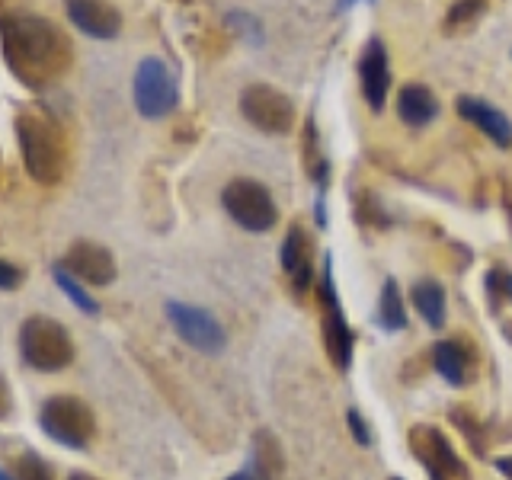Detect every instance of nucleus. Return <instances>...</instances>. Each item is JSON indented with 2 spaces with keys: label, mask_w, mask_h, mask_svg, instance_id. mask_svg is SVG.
Here are the masks:
<instances>
[{
  "label": "nucleus",
  "mask_w": 512,
  "mask_h": 480,
  "mask_svg": "<svg viewBox=\"0 0 512 480\" xmlns=\"http://www.w3.org/2000/svg\"><path fill=\"white\" fill-rule=\"evenodd\" d=\"M20 282H23V272L16 269L13 263L0 260V292H10V288H16Z\"/></svg>",
  "instance_id": "nucleus-27"
},
{
  "label": "nucleus",
  "mask_w": 512,
  "mask_h": 480,
  "mask_svg": "<svg viewBox=\"0 0 512 480\" xmlns=\"http://www.w3.org/2000/svg\"><path fill=\"white\" fill-rule=\"evenodd\" d=\"M0 55L7 71L26 90H48L71 71L74 45L68 32L39 13H4L0 16Z\"/></svg>",
  "instance_id": "nucleus-1"
},
{
  "label": "nucleus",
  "mask_w": 512,
  "mask_h": 480,
  "mask_svg": "<svg viewBox=\"0 0 512 480\" xmlns=\"http://www.w3.org/2000/svg\"><path fill=\"white\" fill-rule=\"evenodd\" d=\"M132 100L144 119H164L180 106V84L164 58H141L132 77Z\"/></svg>",
  "instance_id": "nucleus-5"
},
{
  "label": "nucleus",
  "mask_w": 512,
  "mask_h": 480,
  "mask_svg": "<svg viewBox=\"0 0 512 480\" xmlns=\"http://www.w3.org/2000/svg\"><path fill=\"white\" fill-rule=\"evenodd\" d=\"M0 480H13V477H10L7 471H0Z\"/></svg>",
  "instance_id": "nucleus-34"
},
{
  "label": "nucleus",
  "mask_w": 512,
  "mask_h": 480,
  "mask_svg": "<svg viewBox=\"0 0 512 480\" xmlns=\"http://www.w3.org/2000/svg\"><path fill=\"white\" fill-rule=\"evenodd\" d=\"M346 420H349L352 436H356L359 445H368V442H372V432H368V423L359 416V410H349V413H346Z\"/></svg>",
  "instance_id": "nucleus-28"
},
{
  "label": "nucleus",
  "mask_w": 512,
  "mask_h": 480,
  "mask_svg": "<svg viewBox=\"0 0 512 480\" xmlns=\"http://www.w3.org/2000/svg\"><path fill=\"white\" fill-rule=\"evenodd\" d=\"M378 320H381L384 330H404L407 327V308H404V298H400V288L394 279H388L381 288Z\"/></svg>",
  "instance_id": "nucleus-22"
},
{
  "label": "nucleus",
  "mask_w": 512,
  "mask_h": 480,
  "mask_svg": "<svg viewBox=\"0 0 512 480\" xmlns=\"http://www.w3.org/2000/svg\"><path fill=\"white\" fill-rule=\"evenodd\" d=\"M16 141H20L23 167L36 183L55 186L68 170V138L52 112L29 106L16 112Z\"/></svg>",
  "instance_id": "nucleus-2"
},
{
  "label": "nucleus",
  "mask_w": 512,
  "mask_h": 480,
  "mask_svg": "<svg viewBox=\"0 0 512 480\" xmlns=\"http://www.w3.org/2000/svg\"><path fill=\"white\" fill-rule=\"evenodd\" d=\"M439 96L432 93L426 84H416V80H410V84L400 87L397 93V116L404 125L410 128H426L439 119Z\"/></svg>",
  "instance_id": "nucleus-16"
},
{
  "label": "nucleus",
  "mask_w": 512,
  "mask_h": 480,
  "mask_svg": "<svg viewBox=\"0 0 512 480\" xmlns=\"http://www.w3.org/2000/svg\"><path fill=\"white\" fill-rule=\"evenodd\" d=\"M64 13L90 39L109 42L122 32V13L109 0H64Z\"/></svg>",
  "instance_id": "nucleus-12"
},
{
  "label": "nucleus",
  "mask_w": 512,
  "mask_h": 480,
  "mask_svg": "<svg viewBox=\"0 0 512 480\" xmlns=\"http://www.w3.org/2000/svg\"><path fill=\"white\" fill-rule=\"evenodd\" d=\"M391 480H404V477H391Z\"/></svg>",
  "instance_id": "nucleus-35"
},
{
  "label": "nucleus",
  "mask_w": 512,
  "mask_h": 480,
  "mask_svg": "<svg viewBox=\"0 0 512 480\" xmlns=\"http://www.w3.org/2000/svg\"><path fill=\"white\" fill-rule=\"evenodd\" d=\"M410 448L416 461L429 471V480H471L468 464L458 458L452 442H448L436 426H413Z\"/></svg>",
  "instance_id": "nucleus-8"
},
{
  "label": "nucleus",
  "mask_w": 512,
  "mask_h": 480,
  "mask_svg": "<svg viewBox=\"0 0 512 480\" xmlns=\"http://www.w3.org/2000/svg\"><path fill=\"white\" fill-rule=\"evenodd\" d=\"M20 356L36 372H61L74 359L71 333L52 317H29L20 327Z\"/></svg>",
  "instance_id": "nucleus-3"
},
{
  "label": "nucleus",
  "mask_w": 512,
  "mask_h": 480,
  "mask_svg": "<svg viewBox=\"0 0 512 480\" xmlns=\"http://www.w3.org/2000/svg\"><path fill=\"white\" fill-rule=\"evenodd\" d=\"M410 298L416 304V311L426 320L429 327H442L445 324V292L436 279H420L413 282L410 288Z\"/></svg>",
  "instance_id": "nucleus-19"
},
{
  "label": "nucleus",
  "mask_w": 512,
  "mask_h": 480,
  "mask_svg": "<svg viewBox=\"0 0 512 480\" xmlns=\"http://www.w3.org/2000/svg\"><path fill=\"white\" fill-rule=\"evenodd\" d=\"M487 292H490V308L496 311L503 301H512V272L496 266L487 272Z\"/></svg>",
  "instance_id": "nucleus-25"
},
{
  "label": "nucleus",
  "mask_w": 512,
  "mask_h": 480,
  "mask_svg": "<svg viewBox=\"0 0 512 480\" xmlns=\"http://www.w3.org/2000/svg\"><path fill=\"white\" fill-rule=\"evenodd\" d=\"M167 317H170L176 336H180L183 343H189L192 349L205 352V356H215V352H221L224 346H228L224 327L202 308H192V304H183V301H170Z\"/></svg>",
  "instance_id": "nucleus-10"
},
{
  "label": "nucleus",
  "mask_w": 512,
  "mask_h": 480,
  "mask_svg": "<svg viewBox=\"0 0 512 480\" xmlns=\"http://www.w3.org/2000/svg\"><path fill=\"white\" fill-rule=\"evenodd\" d=\"M16 480H55V474L36 452H26L16 464Z\"/></svg>",
  "instance_id": "nucleus-26"
},
{
  "label": "nucleus",
  "mask_w": 512,
  "mask_h": 480,
  "mask_svg": "<svg viewBox=\"0 0 512 480\" xmlns=\"http://www.w3.org/2000/svg\"><path fill=\"white\" fill-rule=\"evenodd\" d=\"M228 480H256V477H253V474H247V471H244V474H231V477H228Z\"/></svg>",
  "instance_id": "nucleus-32"
},
{
  "label": "nucleus",
  "mask_w": 512,
  "mask_h": 480,
  "mask_svg": "<svg viewBox=\"0 0 512 480\" xmlns=\"http://www.w3.org/2000/svg\"><path fill=\"white\" fill-rule=\"evenodd\" d=\"M311 237L301 224H292L282 240V269L288 276V285L295 288V295H304L314 285V253Z\"/></svg>",
  "instance_id": "nucleus-15"
},
{
  "label": "nucleus",
  "mask_w": 512,
  "mask_h": 480,
  "mask_svg": "<svg viewBox=\"0 0 512 480\" xmlns=\"http://www.w3.org/2000/svg\"><path fill=\"white\" fill-rule=\"evenodd\" d=\"M39 426L45 429L48 439H55L64 448H74V452H84L96 432L93 410L80 397L68 394L45 400L39 410Z\"/></svg>",
  "instance_id": "nucleus-6"
},
{
  "label": "nucleus",
  "mask_w": 512,
  "mask_h": 480,
  "mask_svg": "<svg viewBox=\"0 0 512 480\" xmlns=\"http://www.w3.org/2000/svg\"><path fill=\"white\" fill-rule=\"evenodd\" d=\"M320 311H324V346L327 356L336 368H349L352 362V330L346 324V314L340 308L333 288V269L330 260H324V272H320Z\"/></svg>",
  "instance_id": "nucleus-9"
},
{
  "label": "nucleus",
  "mask_w": 512,
  "mask_h": 480,
  "mask_svg": "<svg viewBox=\"0 0 512 480\" xmlns=\"http://www.w3.org/2000/svg\"><path fill=\"white\" fill-rule=\"evenodd\" d=\"M487 10H490V0H455L442 20V32L445 36H464V32L480 26Z\"/></svg>",
  "instance_id": "nucleus-20"
},
{
  "label": "nucleus",
  "mask_w": 512,
  "mask_h": 480,
  "mask_svg": "<svg viewBox=\"0 0 512 480\" xmlns=\"http://www.w3.org/2000/svg\"><path fill=\"white\" fill-rule=\"evenodd\" d=\"M240 112L263 135H288L295 128L292 96L272 84H250L240 93Z\"/></svg>",
  "instance_id": "nucleus-7"
},
{
  "label": "nucleus",
  "mask_w": 512,
  "mask_h": 480,
  "mask_svg": "<svg viewBox=\"0 0 512 480\" xmlns=\"http://www.w3.org/2000/svg\"><path fill=\"white\" fill-rule=\"evenodd\" d=\"M359 87H362V100L368 103L372 112H381L388 106V93H391V58H388V45L381 39H368L365 48L359 52Z\"/></svg>",
  "instance_id": "nucleus-11"
},
{
  "label": "nucleus",
  "mask_w": 512,
  "mask_h": 480,
  "mask_svg": "<svg viewBox=\"0 0 512 480\" xmlns=\"http://www.w3.org/2000/svg\"><path fill=\"white\" fill-rule=\"evenodd\" d=\"M52 276H55V282H58L61 292L68 295L80 311L90 314V317H93V314H100V304H96V301L90 298V292L84 288V282H80L68 266H64V263H55V266H52Z\"/></svg>",
  "instance_id": "nucleus-23"
},
{
  "label": "nucleus",
  "mask_w": 512,
  "mask_h": 480,
  "mask_svg": "<svg viewBox=\"0 0 512 480\" xmlns=\"http://www.w3.org/2000/svg\"><path fill=\"white\" fill-rule=\"evenodd\" d=\"M432 362H436L439 375L455 384V388H464V384L471 381V372H468V349H464L458 340H442L436 349H432Z\"/></svg>",
  "instance_id": "nucleus-18"
},
{
  "label": "nucleus",
  "mask_w": 512,
  "mask_h": 480,
  "mask_svg": "<svg viewBox=\"0 0 512 480\" xmlns=\"http://www.w3.org/2000/svg\"><path fill=\"white\" fill-rule=\"evenodd\" d=\"M68 480H96V477H90V474H71Z\"/></svg>",
  "instance_id": "nucleus-33"
},
{
  "label": "nucleus",
  "mask_w": 512,
  "mask_h": 480,
  "mask_svg": "<svg viewBox=\"0 0 512 480\" xmlns=\"http://www.w3.org/2000/svg\"><path fill=\"white\" fill-rule=\"evenodd\" d=\"M455 112L464 122H471L477 132H484L496 148H512V122L503 109H496L493 103L480 100V96L464 93L455 100Z\"/></svg>",
  "instance_id": "nucleus-14"
},
{
  "label": "nucleus",
  "mask_w": 512,
  "mask_h": 480,
  "mask_svg": "<svg viewBox=\"0 0 512 480\" xmlns=\"http://www.w3.org/2000/svg\"><path fill=\"white\" fill-rule=\"evenodd\" d=\"M10 413H13V391H10L7 378L0 375V420H7Z\"/></svg>",
  "instance_id": "nucleus-29"
},
{
  "label": "nucleus",
  "mask_w": 512,
  "mask_h": 480,
  "mask_svg": "<svg viewBox=\"0 0 512 480\" xmlns=\"http://www.w3.org/2000/svg\"><path fill=\"white\" fill-rule=\"evenodd\" d=\"M301 144H304V170H308L311 183H317L320 192H324V186H327V160H324V154H320V138H317L314 116H308V122H304Z\"/></svg>",
  "instance_id": "nucleus-21"
},
{
  "label": "nucleus",
  "mask_w": 512,
  "mask_h": 480,
  "mask_svg": "<svg viewBox=\"0 0 512 480\" xmlns=\"http://www.w3.org/2000/svg\"><path fill=\"white\" fill-rule=\"evenodd\" d=\"M224 26H228L231 36H237L240 42H247L253 48H260L263 39H266L263 20H260V16L247 13V10H228V13H224Z\"/></svg>",
  "instance_id": "nucleus-24"
},
{
  "label": "nucleus",
  "mask_w": 512,
  "mask_h": 480,
  "mask_svg": "<svg viewBox=\"0 0 512 480\" xmlns=\"http://www.w3.org/2000/svg\"><path fill=\"white\" fill-rule=\"evenodd\" d=\"M61 263L84 285H109L116 279V260H112V253L103 244H93V240H74Z\"/></svg>",
  "instance_id": "nucleus-13"
},
{
  "label": "nucleus",
  "mask_w": 512,
  "mask_h": 480,
  "mask_svg": "<svg viewBox=\"0 0 512 480\" xmlns=\"http://www.w3.org/2000/svg\"><path fill=\"white\" fill-rule=\"evenodd\" d=\"M356 4H362V0H336V10H352ZM365 4H372V0H365Z\"/></svg>",
  "instance_id": "nucleus-31"
},
{
  "label": "nucleus",
  "mask_w": 512,
  "mask_h": 480,
  "mask_svg": "<svg viewBox=\"0 0 512 480\" xmlns=\"http://www.w3.org/2000/svg\"><path fill=\"white\" fill-rule=\"evenodd\" d=\"M253 471L256 480H282L285 471V455L279 439L269 429H260L253 436Z\"/></svg>",
  "instance_id": "nucleus-17"
},
{
  "label": "nucleus",
  "mask_w": 512,
  "mask_h": 480,
  "mask_svg": "<svg viewBox=\"0 0 512 480\" xmlns=\"http://www.w3.org/2000/svg\"><path fill=\"white\" fill-rule=\"evenodd\" d=\"M221 205H224V212L231 215V221L250 234L272 231L279 221V208H276V199H272V192L260 180H250V176H237V180L224 186Z\"/></svg>",
  "instance_id": "nucleus-4"
},
{
  "label": "nucleus",
  "mask_w": 512,
  "mask_h": 480,
  "mask_svg": "<svg viewBox=\"0 0 512 480\" xmlns=\"http://www.w3.org/2000/svg\"><path fill=\"white\" fill-rule=\"evenodd\" d=\"M496 471H500L506 480H512V455H506V458L496 461Z\"/></svg>",
  "instance_id": "nucleus-30"
}]
</instances>
